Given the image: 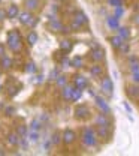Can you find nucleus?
I'll return each mask as SVG.
<instances>
[{
    "mask_svg": "<svg viewBox=\"0 0 139 156\" xmlns=\"http://www.w3.org/2000/svg\"><path fill=\"white\" fill-rule=\"evenodd\" d=\"M8 47H9L14 53H18L21 50V35L18 30H11V32H8Z\"/></svg>",
    "mask_w": 139,
    "mask_h": 156,
    "instance_id": "obj_1",
    "label": "nucleus"
},
{
    "mask_svg": "<svg viewBox=\"0 0 139 156\" xmlns=\"http://www.w3.org/2000/svg\"><path fill=\"white\" fill-rule=\"evenodd\" d=\"M96 138L97 136H96L94 131L91 128H84V131H82V143L85 146H88V147L94 146L96 144Z\"/></svg>",
    "mask_w": 139,
    "mask_h": 156,
    "instance_id": "obj_2",
    "label": "nucleus"
},
{
    "mask_svg": "<svg viewBox=\"0 0 139 156\" xmlns=\"http://www.w3.org/2000/svg\"><path fill=\"white\" fill-rule=\"evenodd\" d=\"M18 20H20V23L22 24V26H30V27H35V26H36V23H38V20L35 18L29 11L21 12L20 15H18Z\"/></svg>",
    "mask_w": 139,
    "mask_h": 156,
    "instance_id": "obj_3",
    "label": "nucleus"
},
{
    "mask_svg": "<svg viewBox=\"0 0 139 156\" xmlns=\"http://www.w3.org/2000/svg\"><path fill=\"white\" fill-rule=\"evenodd\" d=\"M49 27L53 29V32H63V33H66V32H69V30H70V29H66L59 20H56V18L49 20Z\"/></svg>",
    "mask_w": 139,
    "mask_h": 156,
    "instance_id": "obj_4",
    "label": "nucleus"
},
{
    "mask_svg": "<svg viewBox=\"0 0 139 156\" xmlns=\"http://www.w3.org/2000/svg\"><path fill=\"white\" fill-rule=\"evenodd\" d=\"M102 90L108 95V96H111L112 95V90H114V84H112V80L111 78H103V81H102Z\"/></svg>",
    "mask_w": 139,
    "mask_h": 156,
    "instance_id": "obj_5",
    "label": "nucleus"
},
{
    "mask_svg": "<svg viewBox=\"0 0 139 156\" xmlns=\"http://www.w3.org/2000/svg\"><path fill=\"white\" fill-rule=\"evenodd\" d=\"M75 116L78 117V119H87V117L90 116V108H88L87 105L76 107V108H75Z\"/></svg>",
    "mask_w": 139,
    "mask_h": 156,
    "instance_id": "obj_6",
    "label": "nucleus"
},
{
    "mask_svg": "<svg viewBox=\"0 0 139 156\" xmlns=\"http://www.w3.org/2000/svg\"><path fill=\"white\" fill-rule=\"evenodd\" d=\"M73 86L82 90V89H85L88 86V81H87V78L82 77V75H75L73 77Z\"/></svg>",
    "mask_w": 139,
    "mask_h": 156,
    "instance_id": "obj_7",
    "label": "nucleus"
},
{
    "mask_svg": "<svg viewBox=\"0 0 139 156\" xmlns=\"http://www.w3.org/2000/svg\"><path fill=\"white\" fill-rule=\"evenodd\" d=\"M75 140H76V134H75L72 129H66V131L63 132V141H64L66 144H72Z\"/></svg>",
    "mask_w": 139,
    "mask_h": 156,
    "instance_id": "obj_8",
    "label": "nucleus"
},
{
    "mask_svg": "<svg viewBox=\"0 0 139 156\" xmlns=\"http://www.w3.org/2000/svg\"><path fill=\"white\" fill-rule=\"evenodd\" d=\"M73 90H75V86H64L63 87V92H61V96L66 101H72V95H73Z\"/></svg>",
    "mask_w": 139,
    "mask_h": 156,
    "instance_id": "obj_9",
    "label": "nucleus"
},
{
    "mask_svg": "<svg viewBox=\"0 0 139 156\" xmlns=\"http://www.w3.org/2000/svg\"><path fill=\"white\" fill-rule=\"evenodd\" d=\"M20 15V9H18V6L17 5H11L9 8H8V11H6V17L8 18H17Z\"/></svg>",
    "mask_w": 139,
    "mask_h": 156,
    "instance_id": "obj_10",
    "label": "nucleus"
},
{
    "mask_svg": "<svg viewBox=\"0 0 139 156\" xmlns=\"http://www.w3.org/2000/svg\"><path fill=\"white\" fill-rule=\"evenodd\" d=\"M91 58L94 60V62H102L103 58H105V51L102 50V48H94L93 51H91Z\"/></svg>",
    "mask_w": 139,
    "mask_h": 156,
    "instance_id": "obj_11",
    "label": "nucleus"
},
{
    "mask_svg": "<svg viewBox=\"0 0 139 156\" xmlns=\"http://www.w3.org/2000/svg\"><path fill=\"white\" fill-rule=\"evenodd\" d=\"M94 101H96V105L99 107L100 110L103 113H109V105L106 104V101L103 98H99V96H94Z\"/></svg>",
    "mask_w": 139,
    "mask_h": 156,
    "instance_id": "obj_12",
    "label": "nucleus"
},
{
    "mask_svg": "<svg viewBox=\"0 0 139 156\" xmlns=\"http://www.w3.org/2000/svg\"><path fill=\"white\" fill-rule=\"evenodd\" d=\"M20 138L21 136L17 134V132H11L8 135V144L9 146H18L20 144Z\"/></svg>",
    "mask_w": 139,
    "mask_h": 156,
    "instance_id": "obj_13",
    "label": "nucleus"
},
{
    "mask_svg": "<svg viewBox=\"0 0 139 156\" xmlns=\"http://www.w3.org/2000/svg\"><path fill=\"white\" fill-rule=\"evenodd\" d=\"M24 5H25L27 11H36V9L40 6V2L39 0H25Z\"/></svg>",
    "mask_w": 139,
    "mask_h": 156,
    "instance_id": "obj_14",
    "label": "nucleus"
},
{
    "mask_svg": "<svg viewBox=\"0 0 139 156\" xmlns=\"http://www.w3.org/2000/svg\"><path fill=\"white\" fill-rule=\"evenodd\" d=\"M72 47H73V44H72L70 41H67V39H64V41L60 42V50H61L63 53H69V51L72 50Z\"/></svg>",
    "mask_w": 139,
    "mask_h": 156,
    "instance_id": "obj_15",
    "label": "nucleus"
},
{
    "mask_svg": "<svg viewBox=\"0 0 139 156\" xmlns=\"http://www.w3.org/2000/svg\"><path fill=\"white\" fill-rule=\"evenodd\" d=\"M96 123H97V126H111V122L108 120V117L105 114H99L96 119Z\"/></svg>",
    "mask_w": 139,
    "mask_h": 156,
    "instance_id": "obj_16",
    "label": "nucleus"
},
{
    "mask_svg": "<svg viewBox=\"0 0 139 156\" xmlns=\"http://www.w3.org/2000/svg\"><path fill=\"white\" fill-rule=\"evenodd\" d=\"M127 95L130 98H133V99L139 98V86H130V87H127Z\"/></svg>",
    "mask_w": 139,
    "mask_h": 156,
    "instance_id": "obj_17",
    "label": "nucleus"
},
{
    "mask_svg": "<svg viewBox=\"0 0 139 156\" xmlns=\"http://www.w3.org/2000/svg\"><path fill=\"white\" fill-rule=\"evenodd\" d=\"M106 21H108V26H109L112 30H115V29L118 30L120 24H118V18H117V17H108Z\"/></svg>",
    "mask_w": 139,
    "mask_h": 156,
    "instance_id": "obj_18",
    "label": "nucleus"
},
{
    "mask_svg": "<svg viewBox=\"0 0 139 156\" xmlns=\"http://www.w3.org/2000/svg\"><path fill=\"white\" fill-rule=\"evenodd\" d=\"M73 20H75V21H78L81 26H84V24H87V23H88V18L85 17V14H84V12H76Z\"/></svg>",
    "mask_w": 139,
    "mask_h": 156,
    "instance_id": "obj_19",
    "label": "nucleus"
},
{
    "mask_svg": "<svg viewBox=\"0 0 139 156\" xmlns=\"http://www.w3.org/2000/svg\"><path fill=\"white\" fill-rule=\"evenodd\" d=\"M109 41H111V44H112V47H114V48H117V50H118L120 47H121V45H123V41H124V39L121 38V36H114V38H111L109 39Z\"/></svg>",
    "mask_w": 139,
    "mask_h": 156,
    "instance_id": "obj_20",
    "label": "nucleus"
},
{
    "mask_svg": "<svg viewBox=\"0 0 139 156\" xmlns=\"http://www.w3.org/2000/svg\"><path fill=\"white\" fill-rule=\"evenodd\" d=\"M102 72H103V68H102L100 65H94V66L90 68V74H91L93 77H99Z\"/></svg>",
    "mask_w": 139,
    "mask_h": 156,
    "instance_id": "obj_21",
    "label": "nucleus"
},
{
    "mask_svg": "<svg viewBox=\"0 0 139 156\" xmlns=\"http://www.w3.org/2000/svg\"><path fill=\"white\" fill-rule=\"evenodd\" d=\"M0 65H2L3 69H11V68H12V60H11L9 57H6V56H3V57H2V62H0Z\"/></svg>",
    "mask_w": 139,
    "mask_h": 156,
    "instance_id": "obj_22",
    "label": "nucleus"
},
{
    "mask_svg": "<svg viewBox=\"0 0 139 156\" xmlns=\"http://www.w3.org/2000/svg\"><path fill=\"white\" fill-rule=\"evenodd\" d=\"M27 42H29V45H35L38 42V33L36 32H30L27 35Z\"/></svg>",
    "mask_w": 139,
    "mask_h": 156,
    "instance_id": "obj_23",
    "label": "nucleus"
},
{
    "mask_svg": "<svg viewBox=\"0 0 139 156\" xmlns=\"http://www.w3.org/2000/svg\"><path fill=\"white\" fill-rule=\"evenodd\" d=\"M118 35L126 41V39H129V36H130V32H129V29H126V27H118Z\"/></svg>",
    "mask_w": 139,
    "mask_h": 156,
    "instance_id": "obj_24",
    "label": "nucleus"
},
{
    "mask_svg": "<svg viewBox=\"0 0 139 156\" xmlns=\"http://www.w3.org/2000/svg\"><path fill=\"white\" fill-rule=\"evenodd\" d=\"M42 128V123H40V119H35L32 123H30V129L32 131H39Z\"/></svg>",
    "mask_w": 139,
    "mask_h": 156,
    "instance_id": "obj_25",
    "label": "nucleus"
},
{
    "mask_svg": "<svg viewBox=\"0 0 139 156\" xmlns=\"http://www.w3.org/2000/svg\"><path fill=\"white\" fill-rule=\"evenodd\" d=\"M56 84H57L59 87H64V86L67 84V78L64 77V75H59L57 80H56Z\"/></svg>",
    "mask_w": 139,
    "mask_h": 156,
    "instance_id": "obj_26",
    "label": "nucleus"
},
{
    "mask_svg": "<svg viewBox=\"0 0 139 156\" xmlns=\"http://www.w3.org/2000/svg\"><path fill=\"white\" fill-rule=\"evenodd\" d=\"M25 72H29V74H35V72H36V65H35L33 62L27 63V65H25Z\"/></svg>",
    "mask_w": 139,
    "mask_h": 156,
    "instance_id": "obj_27",
    "label": "nucleus"
},
{
    "mask_svg": "<svg viewBox=\"0 0 139 156\" xmlns=\"http://www.w3.org/2000/svg\"><path fill=\"white\" fill-rule=\"evenodd\" d=\"M17 134H18L20 136H27V135H29V132H27V126H24V125L18 126V129H17Z\"/></svg>",
    "mask_w": 139,
    "mask_h": 156,
    "instance_id": "obj_28",
    "label": "nucleus"
},
{
    "mask_svg": "<svg viewBox=\"0 0 139 156\" xmlns=\"http://www.w3.org/2000/svg\"><path fill=\"white\" fill-rule=\"evenodd\" d=\"M81 96H82V92H81V89L75 87V90H73V95H72V101H73V102H76L78 99H81Z\"/></svg>",
    "mask_w": 139,
    "mask_h": 156,
    "instance_id": "obj_29",
    "label": "nucleus"
},
{
    "mask_svg": "<svg viewBox=\"0 0 139 156\" xmlns=\"http://www.w3.org/2000/svg\"><path fill=\"white\" fill-rule=\"evenodd\" d=\"M70 65H72L73 68H81V66H82V58L81 57H73V60L70 62Z\"/></svg>",
    "mask_w": 139,
    "mask_h": 156,
    "instance_id": "obj_30",
    "label": "nucleus"
},
{
    "mask_svg": "<svg viewBox=\"0 0 139 156\" xmlns=\"http://www.w3.org/2000/svg\"><path fill=\"white\" fill-rule=\"evenodd\" d=\"M29 140H30L32 143H36V141L39 140V134H38V131H32V132L29 134Z\"/></svg>",
    "mask_w": 139,
    "mask_h": 156,
    "instance_id": "obj_31",
    "label": "nucleus"
},
{
    "mask_svg": "<svg viewBox=\"0 0 139 156\" xmlns=\"http://www.w3.org/2000/svg\"><path fill=\"white\" fill-rule=\"evenodd\" d=\"M81 27H82V26H81L80 23H78V21H75V20H73V21H72V24H70V27H69V29H70V30H72V32H78V30H80Z\"/></svg>",
    "mask_w": 139,
    "mask_h": 156,
    "instance_id": "obj_32",
    "label": "nucleus"
},
{
    "mask_svg": "<svg viewBox=\"0 0 139 156\" xmlns=\"http://www.w3.org/2000/svg\"><path fill=\"white\" fill-rule=\"evenodd\" d=\"M118 50L121 54H127V53H129V44H127V42H123V45L120 47Z\"/></svg>",
    "mask_w": 139,
    "mask_h": 156,
    "instance_id": "obj_33",
    "label": "nucleus"
},
{
    "mask_svg": "<svg viewBox=\"0 0 139 156\" xmlns=\"http://www.w3.org/2000/svg\"><path fill=\"white\" fill-rule=\"evenodd\" d=\"M60 140H61V136H60V134H57V132H56V134L53 135V138H51V143L57 146V144L60 143Z\"/></svg>",
    "mask_w": 139,
    "mask_h": 156,
    "instance_id": "obj_34",
    "label": "nucleus"
},
{
    "mask_svg": "<svg viewBox=\"0 0 139 156\" xmlns=\"http://www.w3.org/2000/svg\"><path fill=\"white\" fill-rule=\"evenodd\" d=\"M123 12H124L123 6H117V8H115V15H114V17H117V18H120V17L123 15Z\"/></svg>",
    "mask_w": 139,
    "mask_h": 156,
    "instance_id": "obj_35",
    "label": "nucleus"
},
{
    "mask_svg": "<svg viewBox=\"0 0 139 156\" xmlns=\"http://www.w3.org/2000/svg\"><path fill=\"white\" fill-rule=\"evenodd\" d=\"M109 5L114 6V8H117V6H123V2L121 0H109Z\"/></svg>",
    "mask_w": 139,
    "mask_h": 156,
    "instance_id": "obj_36",
    "label": "nucleus"
},
{
    "mask_svg": "<svg viewBox=\"0 0 139 156\" xmlns=\"http://www.w3.org/2000/svg\"><path fill=\"white\" fill-rule=\"evenodd\" d=\"M57 77H59V71H57V69H53L51 74H49V80H51V81H53V80H57Z\"/></svg>",
    "mask_w": 139,
    "mask_h": 156,
    "instance_id": "obj_37",
    "label": "nucleus"
},
{
    "mask_svg": "<svg viewBox=\"0 0 139 156\" xmlns=\"http://www.w3.org/2000/svg\"><path fill=\"white\" fill-rule=\"evenodd\" d=\"M130 71H132V72H138L139 71V62L138 63H130Z\"/></svg>",
    "mask_w": 139,
    "mask_h": 156,
    "instance_id": "obj_38",
    "label": "nucleus"
},
{
    "mask_svg": "<svg viewBox=\"0 0 139 156\" xmlns=\"http://www.w3.org/2000/svg\"><path fill=\"white\" fill-rule=\"evenodd\" d=\"M132 80H133V83H135V84H139V71L132 74Z\"/></svg>",
    "mask_w": 139,
    "mask_h": 156,
    "instance_id": "obj_39",
    "label": "nucleus"
},
{
    "mask_svg": "<svg viewBox=\"0 0 139 156\" xmlns=\"http://www.w3.org/2000/svg\"><path fill=\"white\" fill-rule=\"evenodd\" d=\"M61 65H63V68H67V66L70 65V62H69L67 58H63V60H61Z\"/></svg>",
    "mask_w": 139,
    "mask_h": 156,
    "instance_id": "obj_40",
    "label": "nucleus"
},
{
    "mask_svg": "<svg viewBox=\"0 0 139 156\" xmlns=\"http://www.w3.org/2000/svg\"><path fill=\"white\" fill-rule=\"evenodd\" d=\"M124 108H126V110L129 111V114H132V108H130V105H129L127 102H124Z\"/></svg>",
    "mask_w": 139,
    "mask_h": 156,
    "instance_id": "obj_41",
    "label": "nucleus"
},
{
    "mask_svg": "<svg viewBox=\"0 0 139 156\" xmlns=\"http://www.w3.org/2000/svg\"><path fill=\"white\" fill-rule=\"evenodd\" d=\"M3 54H5V45L0 44V57H3Z\"/></svg>",
    "mask_w": 139,
    "mask_h": 156,
    "instance_id": "obj_42",
    "label": "nucleus"
},
{
    "mask_svg": "<svg viewBox=\"0 0 139 156\" xmlns=\"http://www.w3.org/2000/svg\"><path fill=\"white\" fill-rule=\"evenodd\" d=\"M6 113H8V114H12V113H14V108H12V107H8V108H6Z\"/></svg>",
    "mask_w": 139,
    "mask_h": 156,
    "instance_id": "obj_43",
    "label": "nucleus"
},
{
    "mask_svg": "<svg viewBox=\"0 0 139 156\" xmlns=\"http://www.w3.org/2000/svg\"><path fill=\"white\" fill-rule=\"evenodd\" d=\"M36 78H38L36 83H42V81H43V77H42V75H39V77H36Z\"/></svg>",
    "mask_w": 139,
    "mask_h": 156,
    "instance_id": "obj_44",
    "label": "nucleus"
},
{
    "mask_svg": "<svg viewBox=\"0 0 139 156\" xmlns=\"http://www.w3.org/2000/svg\"><path fill=\"white\" fill-rule=\"evenodd\" d=\"M133 21H135V24L139 26V15H135V20H133Z\"/></svg>",
    "mask_w": 139,
    "mask_h": 156,
    "instance_id": "obj_45",
    "label": "nucleus"
},
{
    "mask_svg": "<svg viewBox=\"0 0 139 156\" xmlns=\"http://www.w3.org/2000/svg\"><path fill=\"white\" fill-rule=\"evenodd\" d=\"M88 93H90V96H96V95H94V92H93V89H90V90H88Z\"/></svg>",
    "mask_w": 139,
    "mask_h": 156,
    "instance_id": "obj_46",
    "label": "nucleus"
},
{
    "mask_svg": "<svg viewBox=\"0 0 139 156\" xmlns=\"http://www.w3.org/2000/svg\"><path fill=\"white\" fill-rule=\"evenodd\" d=\"M0 155H5V152H2V149H0Z\"/></svg>",
    "mask_w": 139,
    "mask_h": 156,
    "instance_id": "obj_47",
    "label": "nucleus"
},
{
    "mask_svg": "<svg viewBox=\"0 0 139 156\" xmlns=\"http://www.w3.org/2000/svg\"><path fill=\"white\" fill-rule=\"evenodd\" d=\"M0 2H2V0H0Z\"/></svg>",
    "mask_w": 139,
    "mask_h": 156,
    "instance_id": "obj_48",
    "label": "nucleus"
}]
</instances>
